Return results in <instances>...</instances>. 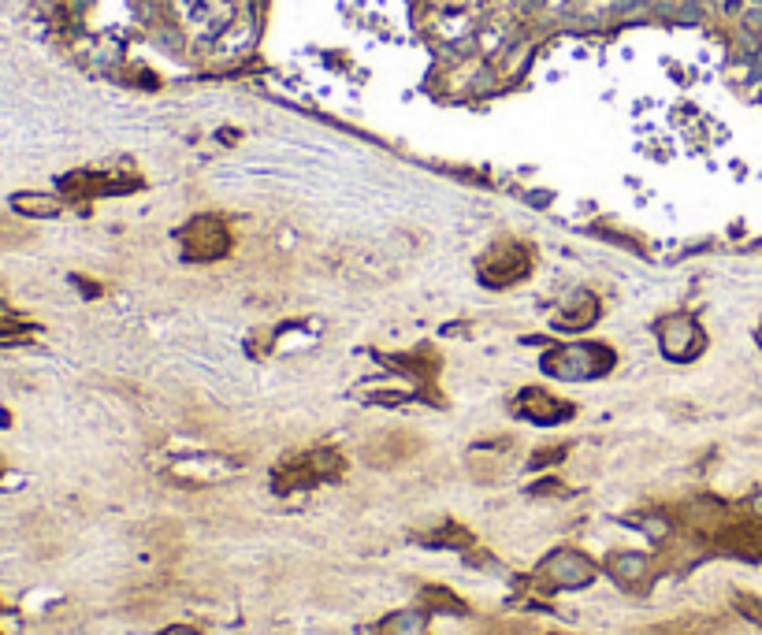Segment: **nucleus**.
Returning <instances> with one entry per match:
<instances>
[{"instance_id":"nucleus-6","label":"nucleus","mask_w":762,"mask_h":635,"mask_svg":"<svg viewBox=\"0 0 762 635\" xmlns=\"http://www.w3.org/2000/svg\"><path fill=\"white\" fill-rule=\"evenodd\" d=\"M517 413L532 420V424H558L569 416V405H562L558 398H551L547 390H525L521 402H517Z\"/></svg>"},{"instance_id":"nucleus-3","label":"nucleus","mask_w":762,"mask_h":635,"mask_svg":"<svg viewBox=\"0 0 762 635\" xmlns=\"http://www.w3.org/2000/svg\"><path fill=\"white\" fill-rule=\"evenodd\" d=\"M539 572L562 591H580V587H588L595 580L592 558H584L580 550H554L551 558L539 565Z\"/></svg>"},{"instance_id":"nucleus-13","label":"nucleus","mask_w":762,"mask_h":635,"mask_svg":"<svg viewBox=\"0 0 762 635\" xmlns=\"http://www.w3.org/2000/svg\"><path fill=\"white\" fill-rule=\"evenodd\" d=\"M164 635H198L194 628H186V624H175V628H168Z\"/></svg>"},{"instance_id":"nucleus-11","label":"nucleus","mask_w":762,"mask_h":635,"mask_svg":"<svg viewBox=\"0 0 762 635\" xmlns=\"http://www.w3.org/2000/svg\"><path fill=\"white\" fill-rule=\"evenodd\" d=\"M421 628V613L413 610H402V613H391V617H383L376 635H413Z\"/></svg>"},{"instance_id":"nucleus-12","label":"nucleus","mask_w":762,"mask_h":635,"mask_svg":"<svg viewBox=\"0 0 762 635\" xmlns=\"http://www.w3.org/2000/svg\"><path fill=\"white\" fill-rule=\"evenodd\" d=\"M424 598H428V606H435V610H447V613H461V610H465L458 598L450 595V591H439V587H428V591H424Z\"/></svg>"},{"instance_id":"nucleus-9","label":"nucleus","mask_w":762,"mask_h":635,"mask_svg":"<svg viewBox=\"0 0 762 635\" xmlns=\"http://www.w3.org/2000/svg\"><path fill=\"white\" fill-rule=\"evenodd\" d=\"M595 316H599V305H595L592 294H577V298L558 312V320H554V324L562 327V331H584V327L595 324Z\"/></svg>"},{"instance_id":"nucleus-8","label":"nucleus","mask_w":762,"mask_h":635,"mask_svg":"<svg viewBox=\"0 0 762 635\" xmlns=\"http://www.w3.org/2000/svg\"><path fill=\"white\" fill-rule=\"evenodd\" d=\"M610 576H614L621 587L636 591V587L647 584V576H651V561H647L644 554H636V550L614 554V558H610Z\"/></svg>"},{"instance_id":"nucleus-4","label":"nucleus","mask_w":762,"mask_h":635,"mask_svg":"<svg viewBox=\"0 0 762 635\" xmlns=\"http://www.w3.org/2000/svg\"><path fill=\"white\" fill-rule=\"evenodd\" d=\"M183 246H186V253H190V257L216 260V257H224V253H227L231 238H227L224 223H220V220H212V216H201V220H194L183 231Z\"/></svg>"},{"instance_id":"nucleus-5","label":"nucleus","mask_w":762,"mask_h":635,"mask_svg":"<svg viewBox=\"0 0 762 635\" xmlns=\"http://www.w3.org/2000/svg\"><path fill=\"white\" fill-rule=\"evenodd\" d=\"M658 342H662V353L670 357V361H688V357H696L703 350V335H699V327L688 320V316H670V320H662L658 327Z\"/></svg>"},{"instance_id":"nucleus-7","label":"nucleus","mask_w":762,"mask_h":635,"mask_svg":"<svg viewBox=\"0 0 762 635\" xmlns=\"http://www.w3.org/2000/svg\"><path fill=\"white\" fill-rule=\"evenodd\" d=\"M413 450H417V442L409 439V435H383V439L368 442L365 446V461L376 468L380 465L391 468V465H398V461H406Z\"/></svg>"},{"instance_id":"nucleus-10","label":"nucleus","mask_w":762,"mask_h":635,"mask_svg":"<svg viewBox=\"0 0 762 635\" xmlns=\"http://www.w3.org/2000/svg\"><path fill=\"white\" fill-rule=\"evenodd\" d=\"M12 208L19 212V216H34V220H53V216H60V208H64V201L53 194H15L12 197Z\"/></svg>"},{"instance_id":"nucleus-2","label":"nucleus","mask_w":762,"mask_h":635,"mask_svg":"<svg viewBox=\"0 0 762 635\" xmlns=\"http://www.w3.org/2000/svg\"><path fill=\"white\" fill-rule=\"evenodd\" d=\"M528 268H532V253L525 246H517V242H502L480 260V275H484V283L491 286H506V283H517V279H525Z\"/></svg>"},{"instance_id":"nucleus-1","label":"nucleus","mask_w":762,"mask_h":635,"mask_svg":"<svg viewBox=\"0 0 762 635\" xmlns=\"http://www.w3.org/2000/svg\"><path fill=\"white\" fill-rule=\"evenodd\" d=\"M610 364H614L610 350L584 342V346H562V350H554L551 357L543 361V368L558 379H592V376H603Z\"/></svg>"},{"instance_id":"nucleus-14","label":"nucleus","mask_w":762,"mask_h":635,"mask_svg":"<svg viewBox=\"0 0 762 635\" xmlns=\"http://www.w3.org/2000/svg\"><path fill=\"white\" fill-rule=\"evenodd\" d=\"M751 509H755V517H762V494L755 498V502H751Z\"/></svg>"}]
</instances>
